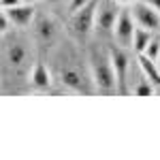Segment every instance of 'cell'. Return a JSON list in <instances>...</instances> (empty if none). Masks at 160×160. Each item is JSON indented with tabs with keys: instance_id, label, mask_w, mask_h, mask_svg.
<instances>
[{
	"instance_id": "6da1fadb",
	"label": "cell",
	"mask_w": 160,
	"mask_h": 160,
	"mask_svg": "<svg viewBox=\"0 0 160 160\" xmlns=\"http://www.w3.org/2000/svg\"><path fill=\"white\" fill-rule=\"evenodd\" d=\"M56 62H58L56 73H58V79L64 88H68L73 92H81V94L98 92L92 75H90V66H81L75 51H62Z\"/></svg>"
},
{
	"instance_id": "7a4b0ae2",
	"label": "cell",
	"mask_w": 160,
	"mask_h": 160,
	"mask_svg": "<svg viewBox=\"0 0 160 160\" xmlns=\"http://www.w3.org/2000/svg\"><path fill=\"white\" fill-rule=\"evenodd\" d=\"M88 66L94 79V86L102 94H118V77L111 62V53L102 45H90L88 49Z\"/></svg>"
},
{
	"instance_id": "3957f363",
	"label": "cell",
	"mask_w": 160,
	"mask_h": 160,
	"mask_svg": "<svg viewBox=\"0 0 160 160\" xmlns=\"http://www.w3.org/2000/svg\"><path fill=\"white\" fill-rule=\"evenodd\" d=\"M2 64L4 71H13V75H26L32 64V47L24 37H7L2 34Z\"/></svg>"
},
{
	"instance_id": "277c9868",
	"label": "cell",
	"mask_w": 160,
	"mask_h": 160,
	"mask_svg": "<svg viewBox=\"0 0 160 160\" xmlns=\"http://www.w3.org/2000/svg\"><path fill=\"white\" fill-rule=\"evenodd\" d=\"M96 7L98 0H90L86 7L77 9L68 17V34L77 41H86L96 26Z\"/></svg>"
},
{
	"instance_id": "5b68a950",
	"label": "cell",
	"mask_w": 160,
	"mask_h": 160,
	"mask_svg": "<svg viewBox=\"0 0 160 160\" xmlns=\"http://www.w3.org/2000/svg\"><path fill=\"white\" fill-rule=\"evenodd\" d=\"M122 13V4L118 0H98V7H96V34L100 37H107V34H113V28H115V22Z\"/></svg>"
},
{
	"instance_id": "8992f818",
	"label": "cell",
	"mask_w": 160,
	"mask_h": 160,
	"mask_svg": "<svg viewBox=\"0 0 160 160\" xmlns=\"http://www.w3.org/2000/svg\"><path fill=\"white\" fill-rule=\"evenodd\" d=\"M32 34H34V41L43 47H51L58 38H60V24L47 15V13H41L34 17L32 22Z\"/></svg>"
},
{
	"instance_id": "52a82bcc",
	"label": "cell",
	"mask_w": 160,
	"mask_h": 160,
	"mask_svg": "<svg viewBox=\"0 0 160 160\" xmlns=\"http://www.w3.org/2000/svg\"><path fill=\"white\" fill-rule=\"evenodd\" d=\"M109 53H111V62H113V68H115V77H118V94H130V88H128V75H130V56L126 47H120V45H113L109 47Z\"/></svg>"
},
{
	"instance_id": "ba28073f",
	"label": "cell",
	"mask_w": 160,
	"mask_h": 160,
	"mask_svg": "<svg viewBox=\"0 0 160 160\" xmlns=\"http://www.w3.org/2000/svg\"><path fill=\"white\" fill-rule=\"evenodd\" d=\"M130 13H132V19H135L137 26L148 28V30H152V32L160 28V11L154 9V7H152L149 2H145V0H137V2H132Z\"/></svg>"
},
{
	"instance_id": "9c48e42d",
	"label": "cell",
	"mask_w": 160,
	"mask_h": 160,
	"mask_svg": "<svg viewBox=\"0 0 160 160\" xmlns=\"http://www.w3.org/2000/svg\"><path fill=\"white\" fill-rule=\"evenodd\" d=\"M135 19H132V13L122 9L118 22H115V28H113V38L120 47H132V37H135Z\"/></svg>"
},
{
	"instance_id": "30bf717a",
	"label": "cell",
	"mask_w": 160,
	"mask_h": 160,
	"mask_svg": "<svg viewBox=\"0 0 160 160\" xmlns=\"http://www.w3.org/2000/svg\"><path fill=\"white\" fill-rule=\"evenodd\" d=\"M2 11L9 15L13 28H26V26H32L34 17H37V11L30 2H22L17 7H11V9H2Z\"/></svg>"
},
{
	"instance_id": "8fae6325",
	"label": "cell",
	"mask_w": 160,
	"mask_h": 160,
	"mask_svg": "<svg viewBox=\"0 0 160 160\" xmlns=\"http://www.w3.org/2000/svg\"><path fill=\"white\" fill-rule=\"evenodd\" d=\"M30 83L37 88V90H49L51 83H53L49 68H47L41 60H37L34 64H32V71H30Z\"/></svg>"
},
{
	"instance_id": "7c38bea8",
	"label": "cell",
	"mask_w": 160,
	"mask_h": 160,
	"mask_svg": "<svg viewBox=\"0 0 160 160\" xmlns=\"http://www.w3.org/2000/svg\"><path fill=\"white\" fill-rule=\"evenodd\" d=\"M137 62H139L141 71L145 73V77H148L149 81L154 83V88H160V64H158V62L152 60V58H149V56H145V53H139Z\"/></svg>"
},
{
	"instance_id": "4fadbf2b",
	"label": "cell",
	"mask_w": 160,
	"mask_h": 160,
	"mask_svg": "<svg viewBox=\"0 0 160 160\" xmlns=\"http://www.w3.org/2000/svg\"><path fill=\"white\" fill-rule=\"evenodd\" d=\"M152 38H154V37H152V30L137 26V28H135V37H132V49H135L137 56L148 49V45H149V41H152Z\"/></svg>"
},
{
	"instance_id": "5bb4252c",
	"label": "cell",
	"mask_w": 160,
	"mask_h": 160,
	"mask_svg": "<svg viewBox=\"0 0 160 160\" xmlns=\"http://www.w3.org/2000/svg\"><path fill=\"white\" fill-rule=\"evenodd\" d=\"M143 53H145V56H149V58H152V60H156L158 62V58H160V38H152V41H149V45H148V49L143 51Z\"/></svg>"
},
{
	"instance_id": "9a60e30c",
	"label": "cell",
	"mask_w": 160,
	"mask_h": 160,
	"mask_svg": "<svg viewBox=\"0 0 160 160\" xmlns=\"http://www.w3.org/2000/svg\"><path fill=\"white\" fill-rule=\"evenodd\" d=\"M11 28H13V24H11V19H9V15L2 11V13H0V32H2V34H7Z\"/></svg>"
},
{
	"instance_id": "2e32d148",
	"label": "cell",
	"mask_w": 160,
	"mask_h": 160,
	"mask_svg": "<svg viewBox=\"0 0 160 160\" xmlns=\"http://www.w3.org/2000/svg\"><path fill=\"white\" fill-rule=\"evenodd\" d=\"M90 0H71V4H68V13L77 11V9H81V7H86Z\"/></svg>"
},
{
	"instance_id": "e0dca14e",
	"label": "cell",
	"mask_w": 160,
	"mask_h": 160,
	"mask_svg": "<svg viewBox=\"0 0 160 160\" xmlns=\"http://www.w3.org/2000/svg\"><path fill=\"white\" fill-rule=\"evenodd\" d=\"M24 0H0V7L2 9H11V7H17V4H22Z\"/></svg>"
},
{
	"instance_id": "ac0fdd59",
	"label": "cell",
	"mask_w": 160,
	"mask_h": 160,
	"mask_svg": "<svg viewBox=\"0 0 160 160\" xmlns=\"http://www.w3.org/2000/svg\"><path fill=\"white\" fill-rule=\"evenodd\" d=\"M145 2H149L154 9H158V11H160V0H145Z\"/></svg>"
},
{
	"instance_id": "d6986e66",
	"label": "cell",
	"mask_w": 160,
	"mask_h": 160,
	"mask_svg": "<svg viewBox=\"0 0 160 160\" xmlns=\"http://www.w3.org/2000/svg\"><path fill=\"white\" fill-rule=\"evenodd\" d=\"M120 4H128V2H132V0H118Z\"/></svg>"
},
{
	"instance_id": "ffe728a7",
	"label": "cell",
	"mask_w": 160,
	"mask_h": 160,
	"mask_svg": "<svg viewBox=\"0 0 160 160\" xmlns=\"http://www.w3.org/2000/svg\"><path fill=\"white\" fill-rule=\"evenodd\" d=\"M49 4H58V2H62V0H47Z\"/></svg>"
},
{
	"instance_id": "44dd1931",
	"label": "cell",
	"mask_w": 160,
	"mask_h": 160,
	"mask_svg": "<svg viewBox=\"0 0 160 160\" xmlns=\"http://www.w3.org/2000/svg\"><path fill=\"white\" fill-rule=\"evenodd\" d=\"M24 2H30V4H32V2H34V0H24Z\"/></svg>"
},
{
	"instance_id": "7402d4cb",
	"label": "cell",
	"mask_w": 160,
	"mask_h": 160,
	"mask_svg": "<svg viewBox=\"0 0 160 160\" xmlns=\"http://www.w3.org/2000/svg\"><path fill=\"white\" fill-rule=\"evenodd\" d=\"M158 64H160V58H158Z\"/></svg>"
}]
</instances>
